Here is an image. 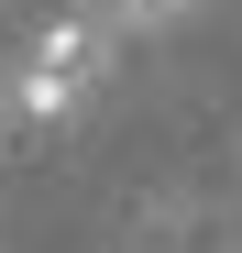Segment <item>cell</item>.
Instances as JSON below:
<instances>
[{"mask_svg": "<svg viewBox=\"0 0 242 253\" xmlns=\"http://www.w3.org/2000/svg\"><path fill=\"white\" fill-rule=\"evenodd\" d=\"M99 77H110V33L99 22H44L22 44V66H11V121H33V132L44 121H77L99 99Z\"/></svg>", "mask_w": 242, "mask_h": 253, "instance_id": "obj_1", "label": "cell"}, {"mask_svg": "<svg viewBox=\"0 0 242 253\" xmlns=\"http://www.w3.org/2000/svg\"><path fill=\"white\" fill-rule=\"evenodd\" d=\"M110 11H121V22H176L187 0H110Z\"/></svg>", "mask_w": 242, "mask_h": 253, "instance_id": "obj_2", "label": "cell"}]
</instances>
